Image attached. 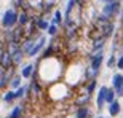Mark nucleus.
<instances>
[{
	"label": "nucleus",
	"mask_w": 123,
	"mask_h": 118,
	"mask_svg": "<svg viewBox=\"0 0 123 118\" xmlns=\"http://www.w3.org/2000/svg\"><path fill=\"white\" fill-rule=\"evenodd\" d=\"M74 118H93V109L90 105H82V107H75Z\"/></svg>",
	"instance_id": "7"
},
{
	"label": "nucleus",
	"mask_w": 123,
	"mask_h": 118,
	"mask_svg": "<svg viewBox=\"0 0 123 118\" xmlns=\"http://www.w3.org/2000/svg\"><path fill=\"white\" fill-rule=\"evenodd\" d=\"M123 85V75L122 73H114L112 75V88L115 89V94L120 96V89Z\"/></svg>",
	"instance_id": "14"
},
{
	"label": "nucleus",
	"mask_w": 123,
	"mask_h": 118,
	"mask_svg": "<svg viewBox=\"0 0 123 118\" xmlns=\"http://www.w3.org/2000/svg\"><path fill=\"white\" fill-rule=\"evenodd\" d=\"M115 67L120 69V70H123V54H120L118 58H117V62H115Z\"/></svg>",
	"instance_id": "27"
},
{
	"label": "nucleus",
	"mask_w": 123,
	"mask_h": 118,
	"mask_svg": "<svg viewBox=\"0 0 123 118\" xmlns=\"http://www.w3.org/2000/svg\"><path fill=\"white\" fill-rule=\"evenodd\" d=\"M46 2H53V3H56V5H58V2H61V0H46Z\"/></svg>",
	"instance_id": "29"
},
{
	"label": "nucleus",
	"mask_w": 123,
	"mask_h": 118,
	"mask_svg": "<svg viewBox=\"0 0 123 118\" xmlns=\"http://www.w3.org/2000/svg\"><path fill=\"white\" fill-rule=\"evenodd\" d=\"M82 86H83V89L86 91V93H90V94H94V93H96V88H98V78H94V80H90V82H85Z\"/></svg>",
	"instance_id": "19"
},
{
	"label": "nucleus",
	"mask_w": 123,
	"mask_h": 118,
	"mask_svg": "<svg viewBox=\"0 0 123 118\" xmlns=\"http://www.w3.org/2000/svg\"><path fill=\"white\" fill-rule=\"evenodd\" d=\"M107 112H109V115L112 118L114 117H118L120 112H122V105H120V102L117 99H114L110 104H107Z\"/></svg>",
	"instance_id": "12"
},
{
	"label": "nucleus",
	"mask_w": 123,
	"mask_h": 118,
	"mask_svg": "<svg viewBox=\"0 0 123 118\" xmlns=\"http://www.w3.org/2000/svg\"><path fill=\"white\" fill-rule=\"evenodd\" d=\"M122 11V2L120 0H114V2H109V3L102 5V10H101V16L105 19H110L114 21V18H117Z\"/></svg>",
	"instance_id": "2"
},
{
	"label": "nucleus",
	"mask_w": 123,
	"mask_h": 118,
	"mask_svg": "<svg viewBox=\"0 0 123 118\" xmlns=\"http://www.w3.org/2000/svg\"><path fill=\"white\" fill-rule=\"evenodd\" d=\"M0 67L2 69H10L13 67V61H11V54H10L8 51L5 50V46L0 50Z\"/></svg>",
	"instance_id": "6"
},
{
	"label": "nucleus",
	"mask_w": 123,
	"mask_h": 118,
	"mask_svg": "<svg viewBox=\"0 0 123 118\" xmlns=\"http://www.w3.org/2000/svg\"><path fill=\"white\" fill-rule=\"evenodd\" d=\"M2 100H3L5 104H14L16 102V96H14V89H10V88H6L3 93V96H2Z\"/></svg>",
	"instance_id": "16"
},
{
	"label": "nucleus",
	"mask_w": 123,
	"mask_h": 118,
	"mask_svg": "<svg viewBox=\"0 0 123 118\" xmlns=\"http://www.w3.org/2000/svg\"><path fill=\"white\" fill-rule=\"evenodd\" d=\"M99 32H101V35H102V37H105V38L109 40L110 37L114 35V32H115V24H114V21H109V23H105L104 26L99 29Z\"/></svg>",
	"instance_id": "10"
},
{
	"label": "nucleus",
	"mask_w": 123,
	"mask_h": 118,
	"mask_svg": "<svg viewBox=\"0 0 123 118\" xmlns=\"http://www.w3.org/2000/svg\"><path fill=\"white\" fill-rule=\"evenodd\" d=\"M0 45H2V43H0Z\"/></svg>",
	"instance_id": "33"
},
{
	"label": "nucleus",
	"mask_w": 123,
	"mask_h": 118,
	"mask_svg": "<svg viewBox=\"0 0 123 118\" xmlns=\"http://www.w3.org/2000/svg\"><path fill=\"white\" fill-rule=\"evenodd\" d=\"M23 117H24V105L18 104V105H14L13 109H11V112L8 113L6 118H23Z\"/></svg>",
	"instance_id": "17"
},
{
	"label": "nucleus",
	"mask_w": 123,
	"mask_h": 118,
	"mask_svg": "<svg viewBox=\"0 0 123 118\" xmlns=\"http://www.w3.org/2000/svg\"><path fill=\"white\" fill-rule=\"evenodd\" d=\"M14 96H16V100H23L27 97V85H21L19 88L14 89Z\"/></svg>",
	"instance_id": "22"
},
{
	"label": "nucleus",
	"mask_w": 123,
	"mask_h": 118,
	"mask_svg": "<svg viewBox=\"0 0 123 118\" xmlns=\"http://www.w3.org/2000/svg\"><path fill=\"white\" fill-rule=\"evenodd\" d=\"M35 38H37V37H26V38L21 41V50L24 51V54L32 48V45L35 43Z\"/></svg>",
	"instance_id": "20"
},
{
	"label": "nucleus",
	"mask_w": 123,
	"mask_h": 118,
	"mask_svg": "<svg viewBox=\"0 0 123 118\" xmlns=\"http://www.w3.org/2000/svg\"><path fill=\"white\" fill-rule=\"evenodd\" d=\"M93 118H104L102 115H98V117H93Z\"/></svg>",
	"instance_id": "31"
},
{
	"label": "nucleus",
	"mask_w": 123,
	"mask_h": 118,
	"mask_svg": "<svg viewBox=\"0 0 123 118\" xmlns=\"http://www.w3.org/2000/svg\"><path fill=\"white\" fill-rule=\"evenodd\" d=\"M26 5V0H11V6L16 10H21Z\"/></svg>",
	"instance_id": "25"
},
{
	"label": "nucleus",
	"mask_w": 123,
	"mask_h": 118,
	"mask_svg": "<svg viewBox=\"0 0 123 118\" xmlns=\"http://www.w3.org/2000/svg\"><path fill=\"white\" fill-rule=\"evenodd\" d=\"M102 3H109V2H114V0H101Z\"/></svg>",
	"instance_id": "30"
},
{
	"label": "nucleus",
	"mask_w": 123,
	"mask_h": 118,
	"mask_svg": "<svg viewBox=\"0 0 123 118\" xmlns=\"http://www.w3.org/2000/svg\"><path fill=\"white\" fill-rule=\"evenodd\" d=\"M21 85H23V77H21V75H19V72H18V73H14L13 77H11L8 88H10V89H16V88H19Z\"/></svg>",
	"instance_id": "21"
},
{
	"label": "nucleus",
	"mask_w": 123,
	"mask_h": 118,
	"mask_svg": "<svg viewBox=\"0 0 123 118\" xmlns=\"http://www.w3.org/2000/svg\"><path fill=\"white\" fill-rule=\"evenodd\" d=\"M46 41H48L46 35L43 34V32H40V34L37 35V38H35V43H34V45H32V48L27 51V53H26V58H29V59H35V58H38V54L42 53V50L45 48Z\"/></svg>",
	"instance_id": "3"
},
{
	"label": "nucleus",
	"mask_w": 123,
	"mask_h": 118,
	"mask_svg": "<svg viewBox=\"0 0 123 118\" xmlns=\"http://www.w3.org/2000/svg\"><path fill=\"white\" fill-rule=\"evenodd\" d=\"M120 23H122V26H123V10L120 11Z\"/></svg>",
	"instance_id": "28"
},
{
	"label": "nucleus",
	"mask_w": 123,
	"mask_h": 118,
	"mask_svg": "<svg viewBox=\"0 0 123 118\" xmlns=\"http://www.w3.org/2000/svg\"><path fill=\"white\" fill-rule=\"evenodd\" d=\"M82 89H83V88H82ZM91 99H93V94H90V93H86V91L83 89V91H80V93H77V96H75V99H74V107H82V105H90Z\"/></svg>",
	"instance_id": "5"
},
{
	"label": "nucleus",
	"mask_w": 123,
	"mask_h": 118,
	"mask_svg": "<svg viewBox=\"0 0 123 118\" xmlns=\"http://www.w3.org/2000/svg\"><path fill=\"white\" fill-rule=\"evenodd\" d=\"M24 40V30L21 26H14L11 29V41H16V43H21Z\"/></svg>",
	"instance_id": "13"
},
{
	"label": "nucleus",
	"mask_w": 123,
	"mask_h": 118,
	"mask_svg": "<svg viewBox=\"0 0 123 118\" xmlns=\"http://www.w3.org/2000/svg\"><path fill=\"white\" fill-rule=\"evenodd\" d=\"M122 45H123V35H122Z\"/></svg>",
	"instance_id": "32"
},
{
	"label": "nucleus",
	"mask_w": 123,
	"mask_h": 118,
	"mask_svg": "<svg viewBox=\"0 0 123 118\" xmlns=\"http://www.w3.org/2000/svg\"><path fill=\"white\" fill-rule=\"evenodd\" d=\"M115 62H117V58H115V53H112V54H110V58L107 59V67H109V69L115 67Z\"/></svg>",
	"instance_id": "26"
},
{
	"label": "nucleus",
	"mask_w": 123,
	"mask_h": 118,
	"mask_svg": "<svg viewBox=\"0 0 123 118\" xmlns=\"http://www.w3.org/2000/svg\"><path fill=\"white\" fill-rule=\"evenodd\" d=\"M24 58H26L24 51L21 50V48H19V50H16V51L13 53V54H11V61H13V65L19 69V65H21V64L24 62Z\"/></svg>",
	"instance_id": "15"
},
{
	"label": "nucleus",
	"mask_w": 123,
	"mask_h": 118,
	"mask_svg": "<svg viewBox=\"0 0 123 118\" xmlns=\"http://www.w3.org/2000/svg\"><path fill=\"white\" fill-rule=\"evenodd\" d=\"M19 75L23 80H31L37 77V65L35 62H23L19 65Z\"/></svg>",
	"instance_id": "4"
},
{
	"label": "nucleus",
	"mask_w": 123,
	"mask_h": 118,
	"mask_svg": "<svg viewBox=\"0 0 123 118\" xmlns=\"http://www.w3.org/2000/svg\"><path fill=\"white\" fill-rule=\"evenodd\" d=\"M90 41H91V50H102L107 45V38L105 37H98V38L90 40Z\"/></svg>",
	"instance_id": "18"
},
{
	"label": "nucleus",
	"mask_w": 123,
	"mask_h": 118,
	"mask_svg": "<svg viewBox=\"0 0 123 118\" xmlns=\"http://www.w3.org/2000/svg\"><path fill=\"white\" fill-rule=\"evenodd\" d=\"M46 35H48V37L59 35V26H56V24L50 23V26H48V29H46Z\"/></svg>",
	"instance_id": "23"
},
{
	"label": "nucleus",
	"mask_w": 123,
	"mask_h": 118,
	"mask_svg": "<svg viewBox=\"0 0 123 118\" xmlns=\"http://www.w3.org/2000/svg\"><path fill=\"white\" fill-rule=\"evenodd\" d=\"M114 99H117L115 89H114V88H109V86H107V91H105V104H110Z\"/></svg>",
	"instance_id": "24"
},
{
	"label": "nucleus",
	"mask_w": 123,
	"mask_h": 118,
	"mask_svg": "<svg viewBox=\"0 0 123 118\" xmlns=\"http://www.w3.org/2000/svg\"><path fill=\"white\" fill-rule=\"evenodd\" d=\"M32 18V14H31V10H27V8H21V10H18V24L16 26H26V24L29 23V19Z\"/></svg>",
	"instance_id": "9"
},
{
	"label": "nucleus",
	"mask_w": 123,
	"mask_h": 118,
	"mask_svg": "<svg viewBox=\"0 0 123 118\" xmlns=\"http://www.w3.org/2000/svg\"><path fill=\"white\" fill-rule=\"evenodd\" d=\"M62 19H64V11H61V8H58L56 6L55 10H53V13H51V18H50V23L56 24V26H62Z\"/></svg>",
	"instance_id": "11"
},
{
	"label": "nucleus",
	"mask_w": 123,
	"mask_h": 118,
	"mask_svg": "<svg viewBox=\"0 0 123 118\" xmlns=\"http://www.w3.org/2000/svg\"><path fill=\"white\" fill-rule=\"evenodd\" d=\"M16 24H18V10L10 6L0 16V26L2 29H13Z\"/></svg>",
	"instance_id": "1"
},
{
	"label": "nucleus",
	"mask_w": 123,
	"mask_h": 118,
	"mask_svg": "<svg viewBox=\"0 0 123 118\" xmlns=\"http://www.w3.org/2000/svg\"><path fill=\"white\" fill-rule=\"evenodd\" d=\"M105 91H107V86H99V89H98V94H96V109L102 110L105 107Z\"/></svg>",
	"instance_id": "8"
}]
</instances>
